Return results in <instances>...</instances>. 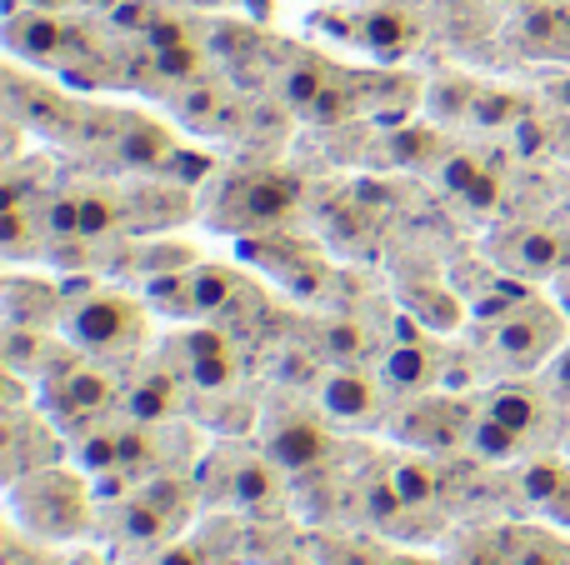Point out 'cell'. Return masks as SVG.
I'll use <instances>...</instances> for the list:
<instances>
[{
  "instance_id": "38",
  "label": "cell",
  "mask_w": 570,
  "mask_h": 565,
  "mask_svg": "<svg viewBox=\"0 0 570 565\" xmlns=\"http://www.w3.org/2000/svg\"><path fill=\"white\" fill-rule=\"evenodd\" d=\"M465 200H471L475 210H491L495 206V176H485V170H481V176L471 180V190H465Z\"/></svg>"
},
{
  "instance_id": "12",
  "label": "cell",
  "mask_w": 570,
  "mask_h": 565,
  "mask_svg": "<svg viewBox=\"0 0 570 565\" xmlns=\"http://www.w3.org/2000/svg\"><path fill=\"white\" fill-rule=\"evenodd\" d=\"M66 320V290L40 276H10L6 280V326H40L50 330Z\"/></svg>"
},
{
  "instance_id": "40",
  "label": "cell",
  "mask_w": 570,
  "mask_h": 565,
  "mask_svg": "<svg viewBox=\"0 0 570 565\" xmlns=\"http://www.w3.org/2000/svg\"><path fill=\"white\" fill-rule=\"evenodd\" d=\"M461 565H511V551H485V556H465Z\"/></svg>"
},
{
  "instance_id": "15",
  "label": "cell",
  "mask_w": 570,
  "mask_h": 565,
  "mask_svg": "<svg viewBox=\"0 0 570 565\" xmlns=\"http://www.w3.org/2000/svg\"><path fill=\"white\" fill-rule=\"evenodd\" d=\"M116 156L120 166L130 170H160L176 160V140H170V130H160L156 120H120L116 126Z\"/></svg>"
},
{
  "instance_id": "28",
  "label": "cell",
  "mask_w": 570,
  "mask_h": 565,
  "mask_svg": "<svg viewBox=\"0 0 570 565\" xmlns=\"http://www.w3.org/2000/svg\"><path fill=\"white\" fill-rule=\"evenodd\" d=\"M331 66L325 60H315V56H305V60H295L291 70H285V106H295V110H311V100L321 96L325 86H331Z\"/></svg>"
},
{
  "instance_id": "43",
  "label": "cell",
  "mask_w": 570,
  "mask_h": 565,
  "mask_svg": "<svg viewBox=\"0 0 570 565\" xmlns=\"http://www.w3.org/2000/svg\"><path fill=\"white\" fill-rule=\"evenodd\" d=\"M196 6H220V0H196Z\"/></svg>"
},
{
  "instance_id": "11",
  "label": "cell",
  "mask_w": 570,
  "mask_h": 565,
  "mask_svg": "<svg viewBox=\"0 0 570 565\" xmlns=\"http://www.w3.org/2000/svg\"><path fill=\"white\" fill-rule=\"evenodd\" d=\"M315 396H321V406H325L331 420H351V426H361V420L381 416V380L361 366L325 370L321 386H315Z\"/></svg>"
},
{
  "instance_id": "27",
  "label": "cell",
  "mask_w": 570,
  "mask_h": 565,
  "mask_svg": "<svg viewBox=\"0 0 570 565\" xmlns=\"http://www.w3.org/2000/svg\"><path fill=\"white\" fill-rule=\"evenodd\" d=\"M385 480L395 486V496L405 500V511H425L435 500V470L425 460H395L385 470Z\"/></svg>"
},
{
  "instance_id": "5",
  "label": "cell",
  "mask_w": 570,
  "mask_h": 565,
  "mask_svg": "<svg viewBox=\"0 0 570 565\" xmlns=\"http://www.w3.org/2000/svg\"><path fill=\"white\" fill-rule=\"evenodd\" d=\"M566 320L541 300H521L505 320H495L491 350L505 370H535L541 360H551V350L561 346Z\"/></svg>"
},
{
  "instance_id": "29",
  "label": "cell",
  "mask_w": 570,
  "mask_h": 565,
  "mask_svg": "<svg viewBox=\"0 0 570 565\" xmlns=\"http://www.w3.org/2000/svg\"><path fill=\"white\" fill-rule=\"evenodd\" d=\"M176 110L190 126H226V120H220V86H210V80H190L176 96Z\"/></svg>"
},
{
  "instance_id": "9",
  "label": "cell",
  "mask_w": 570,
  "mask_h": 565,
  "mask_svg": "<svg viewBox=\"0 0 570 565\" xmlns=\"http://www.w3.org/2000/svg\"><path fill=\"white\" fill-rule=\"evenodd\" d=\"M230 206H236V216H230V226H250V230H271L281 226V220L295 216V180L281 176V170H250V176H240L236 186H230Z\"/></svg>"
},
{
  "instance_id": "4",
  "label": "cell",
  "mask_w": 570,
  "mask_h": 565,
  "mask_svg": "<svg viewBox=\"0 0 570 565\" xmlns=\"http://www.w3.org/2000/svg\"><path fill=\"white\" fill-rule=\"evenodd\" d=\"M190 506H196V496H190L186 480L156 476L116 506V536L130 546H166L190 521Z\"/></svg>"
},
{
  "instance_id": "3",
  "label": "cell",
  "mask_w": 570,
  "mask_h": 565,
  "mask_svg": "<svg viewBox=\"0 0 570 565\" xmlns=\"http://www.w3.org/2000/svg\"><path fill=\"white\" fill-rule=\"evenodd\" d=\"M40 390H46L50 420H56V426H66V430L100 426V420L116 410V400H120L116 376H110L100 360L80 356V350H70V356L60 360L46 380H40Z\"/></svg>"
},
{
  "instance_id": "25",
  "label": "cell",
  "mask_w": 570,
  "mask_h": 565,
  "mask_svg": "<svg viewBox=\"0 0 570 565\" xmlns=\"http://www.w3.org/2000/svg\"><path fill=\"white\" fill-rule=\"evenodd\" d=\"M465 440H471V450L485 460H511V456H521V446H525V436H515L511 426H501V420L485 416V410L465 426Z\"/></svg>"
},
{
  "instance_id": "17",
  "label": "cell",
  "mask_w": 570,
  "mask_h": 565,
  "mask_svg": "<svg viewBox=\"0 0 570 565\" xmlns=\"http://www.w3.org/2000/svg\"><path fill=\"white\" fill-rule=\"evenodd\" d=\"M70 30L56 20V10H16L10 16V46L30 60H56L66 50Z\"/></svg>"
},
{
  "instance_id": "44",
  "label": "cell",
  "mask_w": 570,
  "mask_h": 565,
  "mask_svg": "<svg viewBox=\"0 0 570 565\" xmlns=\"http://www.w3.org/2000/svg\"><path fill=\"white\" fill-rule=\"evenodd\" d=\"M120 6H126V0H120Z\"/></svg>"
},
{
  "instance_id": "31",
  "label": "cell",
  "mask_w": 570,
  "mask_h": 565,
  "mask_svg": "<svg viewBox=\"0 0 570 565\" xmlns=\"http://www.w3.org/2000/svg\"><path fill=\"white\" fill-rule=\"evenodd\" d=\"M566 486H570V470L561 460H535V466L525 470V496L541 500V506H556V500L566 496Z\"/></svg>"
},
{
  "instance_id": "41",
  "label": "cell",
  "mask_w": 570,
  "mask_h": 565,
  "mask_svg": "<svg viewBox=\"0 0 570 565\" xmlns=\"http://www.w3.org/2000/svg\"><path fill=\"white\" fill-rule=\"evenodd\" d=\"M30 10H60V6H70V0H26Z\"/></svg>"
},
{
  "instance_id": "22",
  "label": "cell",
  "mask_w": 570,
  "mask_h": 565,
  "mask_svg": "<svg viewBox=\"0 0 570 565\" xmlns=\"http://www.w3.org/2000/svg\"><path fill=\"white\" fill-rule=\"evenodd\" d=\"M46 220H40V206H6V216H0V246H6L10 260L20 256H40V246H46Z\"/></svg>"
},
{
  "instance_id": "1",
  "label": "cell",
  "mask_w": 570,
  "mask_h": 565,
  "mask_svg": "<svg viewBox=\"0 0 570 565\" xmlns=\"http://www.w3.org/2000/svg\"><path fill=\"white\" fill-rule=\"evenodd\" d=\"M10 511L20 526L36 531V541H76L96 526L86 476L66 466H40L10 480Z\"/></svg>"
},
{
  "instance_id": "6",
  "label": "cell",
  "mask_w": 570,
  "mask_h": 565,
  "mask_svg": "<svg viewBox=\"0 0 570 565\" xmlns=\"http://www.w3.org/2000/svg\"><path fill=\"white\" fill-rule=\"evenodd\" d=\"M266 450L271 460L285 470V476H311L331 460L335 450V430L325 426L315 410L305 406H285L266 420Z\"/></svg>"
},
{
  "instance_id": "35",
  "label": "cell",
  "mask_w": 570,
  "mask_h": 565,
  "mask_svg": "<svg viewBox=\"0 0 570 565\" xmlns=\"http://www.w3.org/2000/svg\"><path fill=\"white\" fill-rule=\"evenodd\" d=\"M411 306H421V320H425V326H441V330L455 326V300L441 296V290H415Z\"/></svg>"
},
{
  "instance_id": "16",
  "label": "cell",
  "mask_w": 570,
  "mask_h": 565,
  "mask_svg": "<svg viewBox=\"0 0 570 565\" xmlns=\"http://www.w3.org/2000/svg\"><path fill=\"white\" fill-rule=\"evenodd\" d=\"M66 356H70V346H56L40 326H6V366H10V376L46 380Z\"/></svg>"
},
{
  "instance_id": "14",
  "label": "cell",
  "mask_w": 570,
  "mask_h": 565,
  "mask_svg": "<svg viewBox=\"0 0 570 565\" xmlns=\"http://www.w3.org/2000/svg\"><path fill=\"white\" fill-rule=\"evenodd\" d=\"M381 380H385V390H395V396H411V390H421V386H431L435 380V350L425 346L421 336H415L411 326L401 330V340H395L391 350H385V360H381Z\"/></svg>"
},
{
  "instance_id": "26",
  "label": "cell",
  "mask_w": 570,
  "mask_h": 565,
  "mask_svg": "<svg viewBox=\"0 0 570 565\" xmlns=\"http://www.w3.org/2000/svg\"><path fill=\"white\" fill-rule=\"evenodd\" d=\"M321 350L335 360V366H361V360L375 350V340L365 336L361 320H331V326L321 330Z\"/></svg>"
},
{
  "instance_id": "37",
  "label": "cell",
  "mask_w": 570,
  "mask_h": 565,
  "mask_svg": "<svg viewBox=\"0 0 570 565\" xmlns=\"http://www.w3.org/2000/svg\"><path fill=\"white\" fill-rule=\"evenodd\" d=\"M166 170H176V176H180V180H186V186H190V180L210 176V156H190V150H176V160H170Z\"/></svg>"
},
{
  "instance_id": "33",
  "label": "cell",
  "mask_w": 570,
  "mask_h": 565,
  "mask_svg": "<svg viewBox=\"0 0 570 565\" xmlns=\"http://www.w3.org/2000/svg\"><path fill=\"white\" fill-rule=\"evenodd\" d=\"M471 120L475 126H505V120H521V100L501 96V90H475Z\"/></svg>"
},
{
  "instance_id": "39",
  "label": "cell",
  "mask_w": 570,
  "mask_h": 565,
  "mask_svg": "<svg viewBox=\"0 0 570 565\" xmlns=\"http://www.w3.org/2000/svg\"><path fill=\"white\" fill-rule=\"evenodd\" d=\"M551 390L556 396H570V346L561 350V360H556V370H551Z\"/></svg>"
},
{
  "instance_id": "32",
  "label": "cell",
  "mask_w": 570,
  "mask_h": 565,
  "mask_svg": "<svg viewBox=\"0 0 570 565\" xmlns=\"http://www.w3.org/2000/svg\"><path fill=\"white\" fill-rule=\"evenodd\" d=\"M156 76L160 80H176V86H190V80H200V46H196V40H186V46L156 50Z\"/></svg>"
},
{
  "instance_id": "7",
  "label": "cell",
  "mask_w": 570,
  "mask_h": 565,
  "mask_svg": "<svg viewBox=\"0 0 570 565\" xmlns=\"http://www.w3.org/2000/svg\"><path fill=\"white\" fill-rule=\"evenodd\" d=\"M210 470L220 476V490L216 500L236 511H271L281 496V476L285 470L271 460V450H216L210 456Z\"/></svg>"
},
{
  "instance_id": "24",
  "label": "cell",
  "mask_w": 570,
  "mask_h": 565,
  "mask_svg": "<svg viewBox=\"0 0 570 565\" xmlns=\"http://www.w3.org/2000/svg\"><path fill=\"white\" fill-rule=\"evenodd\" d=\"M505 551H511V565H570V541H561L556 531H511Z\"/></svg>"
},
{
  "instance_id": "19",
  "label": "cell",
  "mask_w": 570,
  "mask_h": 565,
  "mask_svg": "<svg viewBox=\"0 0 570 565\" xmlns=\"http://www.w3.org/2000/svg\"><path fill=\"white\" fill-rule=\"evenodd\" d=\"M505 260L511 266H521V270H531V276H551V270H561L566 266V240L556 236V230H515V236H505Z\"/></svg>"
},
{
  "instance_id": "21",
  "label": "cell",
  "mask_w": 570,
  "mask_h": 565,
  "mask_svg": "<svg viewBox=\"0 0 570 565\" xmlns=\"http://www.w3.org/2000/svg\"><path fill=\"white\" fill-rule=\"evenodd\" d=\"M240 296V276L230 266H190V316H220Z\"/></svg>"
},
{
  "instance_id": "34",
  "label": "cell",
  "mask_w": 570,
  "mask_h": 565,
  "mask_svg": "<svg viewBox=\"0 0 570 565\" xmlns=\"http://www.w3.org/2000/svg\"><path fill=\"white\" fill-rule=\"evenodd\" d=\"M146 565H216L206 546H186V541H166L146 556Z\"/></svg>"
},
{
  "instance_id": "23",
  "label": "cell",
  "mask_w": 570,
  "mask_h": 565,
  "mask_svg": "<svg viewBox=\"0 0 570 565\" xmlns=\"http://www.w3.org/2000/svg\"><path fill=\"white\" fill-rule=\"evenodd\" d=\"M525 46L546 56H570V6H541L535 0L525 16Z\"/></svg>"
},
{
  "instance_id": "13",
  "label": "cell",
  "mask_w": 570,
  "mask_h": 565,
  "mask_svg": "<svg viewBox=\"0 0 570 565\" xmlns=\"http://www.w3.org/2000/svg\"><path fill=\"white\" fill-rule=\"evenodd\" d=\"M355 36L371 46V56L401 60L405 50L421 40V26H415V16L411 10H401V6H371L361 20H355Z\"/></svg>"
},
{
  "instance_id": "30",
  "label": "cell",
  "mask_w": 570,
  "mask_h": 565,
  "mask_svg": "<svg viewBox=\"0 0 570 565\" xmlns=\"http://www.w3.org/2000/svg\"><path fill=\"white\" fill-rule=\"evenodd\" d=\"M355 110H361V100H355L351 80H331V86L311 100V110H305V116H311L315 126H341V120H351Z\"/></svg>"
},
{
  "instance_id": "42",
  "label": "cell",
  "mask_w": 570,
  "mask_h": 565,
  "mask_svg": "<svg viewBox=\"0 0 570 565\" xmlns=\"http://www.w3.org/2000/svg\"><path fill=\"white\" fill-rule=\"evenodd\" d=\"M501 6H521V10H531V6H535V0H501Z\"/></svg>"
},
{
  "instance_id": "10",
  "label": "cell",
  "mask_w": 570,
  "mask_h": 565,
  "mask_svg": "<svg viewBox=\"0 0 570 565\" xmlns=\"http://www.w3.org/2000/svg\"><path fill=\"white\" fill-rule=\"evenodd\" d=\"M176 366L200 396H220L236 380V346L220 330H190L176 340Z\"/></svg>"
},
{
  "instance_id": "20",
  "label": "cell",
  "mask_w": 570,
  "mask_h": 565,
  "mask_svg": "<svg viewBox=\"0 0 570 565\" xmlns=\"http://www.w3.org/2000/svg\"><path fill=\"white\" fill-rule=\"evenodd\" d=\"M76 200H80V236L86 240L116 236L120 220H126V196L110 186H80Z\"/></svg>"
},
{
  "instance_id": "18",
  "label": "cell",
  "mask_w": 570,
  "mask_h": 565,
  "mask_svg": "<svg viewBox=\"0 0 570 565\" xmlns=\"http://www.w3.org/2000/svg\"><path fill=\"white\" fill-rule=\"evenodd\" d=\"M485 416L511 426L515 436H531L546 416V396L535 386H525V380H511V386H495L491 396H485Z\"/></svg>"
},
{
  "instance_id": "2",
  "label": "cell",
  "mask_w": 570,
  "mask_h": 565,
  "mask_svg": "<svg viewBox=\"0 0 570 565\" xmlns=\"http://www.w3.org/2000/svg\"><path fill=\"white\" fill-rule=\"evenodd\" d=\"M66 336L90 360H126L146 340V310L120 290H90L80 306H66Z\"/></svg>"
},
{
  "instance_id": "8",
  "label": "cell",
  "mask_w": 570,
  "mask_h": 565,
  "mask_svg": "<svg viewBox=\"0 0 570 565\" xmlns=\"http://www.w3.org/2000/svg\"><path fill=\"white\" fill-rule=\"evenodd\" d=\"M186 386L190 380L180 376V366H160V360H150V366H140L136 376L120 386V406H126V416L140 420V426H170V420L180 416Z\"/></svg>"
},
{
  "instance_id": "36",
  "label": "cell",
  "mask_w": 570,
  "mask_h": 565,
  "mask_svg": "<svg viewBox=\"0 0 570 565\" xmlns=\"http://www.w3.org/2000/svg\"><path fill=\"white\" fill-rule=\"evenodd\" d=\"M146 40H150L156 50H170V46H186V40H196V36H190V30L180 26V20H150Z\"/></svg>"
}]
</instances>
